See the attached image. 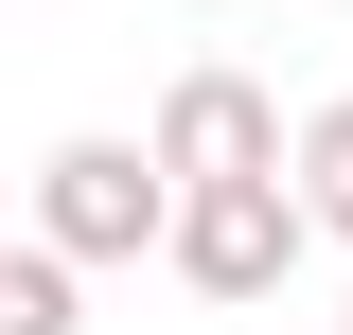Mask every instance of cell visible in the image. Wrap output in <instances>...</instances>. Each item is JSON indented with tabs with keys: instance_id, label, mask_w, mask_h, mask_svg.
<instances>
[{
	"instance_id": "6da1fadb",
	"label": "cell",
	"mask_w": 353,
	"mask_h": 335,
	"mask_svg": "<svg viewBox=\"0 0 353 335\" xmlns=\"http://www.w3.org/2000/svg\"><path fill=\"white\" fill-rule=\"evenodd\" d=\"M301 247H318V212H301V176H194L176 194V283L194 300H283L301 283Z\"/></svg>"
},
{
	"instance_id": "7a4b0ae2",
	"label": "cell",
	"mask_w": 353,
	"mask_h": 335,
	"mask_svg": "<svg viewBox=\"0 0 353 335\" xmlns=\"http://www.w3.org/2000/svg\"><path fill=\"white\" fill-rule=\"evenodd\" d=\"M36 230H53L71 265L176 247V159H159V141H53V159H36Z\"/></svg>"
},
{
	"instance_id": "3957f363",
	"label": "cell",
	"mask_w": 353,
	"mask_h": 335,
	"mask_svg": "<svg viewBox=\"0 0 353 335\" xmlns=\"http://www.w3.org/2000/svg\"><path fill=\"white\" fill-rule=\"evenodd\" d=\"M141 141L176 159V194H194V176H301V124H283V88H248V71H176Z\"/></svg>"
},
{
	"instance_id": "277c9868",
	"label": "cell",
	"mask_w": 353,
	"mask_h": 335,
	"mask_svg": "<svg viewBox=\"0 0 353 335\" xmlns=\"http://www.w3.org/2000/svg\"><path fill=\"white\" fill-rule=\"evenodd\" d=\"M301 212H318V247H353V88L301 106Z\"/></svg>"
},
{
	"instance_id": "5b68a950",
	"label": "cell",
	"mask_w": 353,
	"mask_h": 335,
	"mask_svg": "<svg viewBox=\"0 0 353 335\" xmlns=\"http://www.w3.org/2000/svg\"><path fill=\"white\" fill-rule=\"evenodd\" d=\"M71 283H88V265L53 247V230H18V265H0V335H71Z\"/></svg>"
},
{
	"instance_id": "8992f818",
	"label": "cell",
	"mask_w": 353,
	"mask_h": 335,
	"mask_svg": "<svg viewBox=\"0 0 353 335\" xmlns=\"http://www.w3.org/2000/svg\"><path fill=\"white\" fill-rule=\"evenodd\" d=\"M336 335H353V318H336Z\"/></svg>"
}]
</instances>
